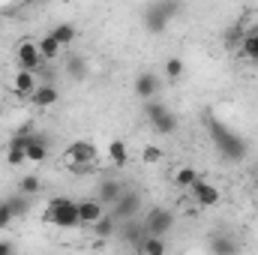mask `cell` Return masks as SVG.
I'll use <instances>...</instances> for the list:
<instances>
[{"label":"cell","mask_w":258,"mask_h":255,"mask_svg":"<svg viewBox=\"0 0 258 255\" xmlns=\"http://www.w3.org/2000/svg\"><path fill=\"white\" fill-rule=\"evenodd\" d=\"M207 132H210V141H213L216 153H219L225 162H243V159H246V153H249L246 138H243L240 132H234L228 123H222V120H216V117H207Z\"/></svg>","instance_id":"1"},{"label":"cell","mask_w":258,"mask_h":255,"mask_svg":"<svg viewBox=\"0 0 258 255\" xmlns=\"http://www.w3.org/2000/svg\"><path fill=\"white\" fill-rule=\"evenodd\" d=\"M183 12V6L177 0H153L150 6H144L141 12V21H144V30L147 33H165L168 24Z\"/></svg>","instance_id":"2"},{"label":"cell","mask_w":258,"mask_h":255,"mask_svg":"<svg viewBox=\"0 0 258 255\" xmlns=\"http://www.w3.org/2000/svg\"><path fill=\"white\" fill-rule=\"evenodd\" d=\"M42 219H45L48 225H57V228H78V225H81V222H78V201H72V198H66V195L51 198V201L45 204V210H42Z\"/></svg>","instance_id":"3"},{"label":"cell","mask_w":258,"mask_h":255,"mask_svg":"<svg viewBox=\"0 0 258 255\" xmlns=\"http://www.w3.org/2000/svg\"><path fill=\"white\" fill-rule=\"evenodd\" d=\"M144 114H147V123L153 126V132H159V135H174L177 126H180L177 114H174L165 102H159V99L144 102Z\"/></svg>","instance_id":"4"},{"label":"cell","mask_w":258,"mask_h":255,"mask_svg":"<svg viewBox=\"0 0 258 255\" xmlns=\"http://www.w3.org/2000/svg\"><path fill=\"white\" fill-rule=\"evenodd\" d=\"M99 159V150H96V144L93 141H72L69 147H66V153H63V162L69 165V171H90V165Z\"/></svg>","instance_id":"5"},{"label":"cell","mask_w":258,"mask_h":255,"mask_svg":"<svg viewBox=\"0 0 258 255\" xmlns=\"http://www.w3.org/2000/svg\"><path fill=\"white\" fill-rule=\"evenodd\" d=\"M141 210H144V195L138 189H132V186H126L123 195L108 207V216H111L114 222H126V219H138Z\"/></svg>","instance_id":"6"},{"label":"cell","mask_w":258,"mask_h":255,"mask_svg":"<svg viewBox=\"0 0 258 255\" xmlns=\"http://www.w3.org/2000/svg\"><path fill=\"white\" fill-rule=\"evenodd\" d=\"M141 225L147 231V237H168V231L174 228V210L171 207H150L141 216Z\"/></svg>","instance_id":"7"},{"label":"cell","mask_w":258,"mask_h":255,"mask_svg":"<svg viewBox=\"0 0 258 255\" xmlns=\"http://www.w3.org/2000/svg\"><path fill=\"white\" fill-rule=\"evenodd\" d=\"M48 150H51V138L45 132H33V135H24V153H27V162H45L48 159Z\"/></svg>","instance_id":"8"},{"label":"cell","mask_w":258,"mask_h":255,"mask_svg":"<svg viewBox=\"0 0 258 255\" xmlns=\"http://www.w3.org/2000/svg\"><path fill=\"white\" fill-rule=\"evenodd\" d=\"M189 195H192V201L198 204V207H216V204L222 201L219 186H216V183H210V180H204V177H198V180H195V186L189 189Z\"/></svg>","instance_id":"9"},{"label":"cell","mask_w":258,"mask_h":255,"mask_svg":"<svg viewBox=\"0 0 258 255\" xmlns=\"http://www.w3.org/2000/svg\"><path fill=\"white\" fill-rule=\"evenodd\" d=\"M15 57H18V69H27V72H36L42 66V54L33 39H21L15 48Z\"/></svg>","instance_id":"10"},{"label":"cell","mask_w":258,"mask_h":255,"mask_svg":"<svg viewBox=\"0 0 258 255\" xmlns=\"http://www.w3.org/2000/svg\"><path fill=\"white\" fill-rule=\"evenodd\" d=\"M207 252L210 255H240V240L228 231H216L207 240Z\"/></svg>","instance_id":"11"},{"label":"cell","mask_w":258,"mask_h":255,"mask_svg":"<svg viewBox=\"0 0 258 255\" xmlns=\"http://www.w3.org/2000/svg\"><path fill=\"white\" fill-rule=\"evenodd\" d=\"M117 237L129 243L132 249H138L141 243H144V237H147V231H144V225H141V216L138 219H126V222H117Z\"/></svg>","instance_id":"12"},{"label":"cell","mask_w":258,"mask_h":255,"mask_svg":"<svg viewBox=\"0 0 258 255\" xmlns=\"http://www.w3.org/2000/svg\"><path fill=\"white\" fill-rule=\"evenodd\" d=\"M159 87H162V81H159L156 72H138V78H135V96L138 99H144V102L156 99Z\"/></svg>","instance_id":"13"},{"label":"cell","mask_w":258,"mask_h":255,"mask_svg":"<svg viewBox=\"0 0 258 255\" xmlns=\"http://www.w3.org/2000/svg\"><path fill=\"white\" fill-rule=\"evenodd\" d=\"M105 213H108V210H105L96 198H81V201H78V222H81V225H87V228H90V225H96Z\"/></svg>","instance_id":"14"},{"label":"cell","mask_w":258,"mask_h":255,"mask_svg":"<svg viewBox=\"0 0 258 255\" xmlns=\"http://www.w3.org/2000/svg\"><path fill=\"white\" fill-rule=\"evenodd\" d=\"M123 189H126V186H123L120 180H114V177H105V180H99V186H96V195H93V198H96L102 207H111V204H114V201L123 195Z\"/></svg>","instance_id":"15"},{"label":"cell","mask_w":258,"mask_h":255,"mask_svg":"<svg viewBox=\"0 0 258 255\" xmlns=\"http://www.w3.org/2000/svg\"><path fill=\"white\" fill-rule=\"evenodd\" d=\"M39 87V78H36V72H27V69H18L15 75H12V93L15 96H24V99H30V93Z\"/></svg>","instance_id":"16"},{"label":"cell","mask_w":258,"mask_h":255,"mask_svg":"<svg viewBox=\"0 0 258 255\" xmlns=\"http://www.w3.org/2000/svg\"><path fill=\"white\" fill-rule=\"evenodd\" d=\"M57 99H60V90H57V84H39V87L30 93V102H33V108H51V105H57Z\"/></svg>","instance_id":"17"},{"label":"cell","mask_w":258,"mask_h":255,"mask_svg":"<svg viewBox=\"0 0 258 255\" xmlns=\"http://www.w3.org/2000/svg\"><path fill=\"white\" fill-rule=\"evenodd\" d=\"M6 162L12 165V168H18V165H24L27 162V153H24V135H12L9 138V147H6Z\"/></svg>","instance_id":"18"},{"label":"cell","mask_w":258,"mask_h":255,"mask_svg":"<svg viewBox=\"0 0 258 255\" xmlns=\"http://www.w3.org/2000/svg\"><path fill=\"white\" fill-rule=\"evenodd\" d=\"M48 33L57 39V45H60V48H69V45L78 39V30H75V24H72V21H60V24H54Z\"/></svg>","instance_id":"19"},{"label":"cell","mask_w":258,"mask_h":255,"mask_svg":"<svg viewBox=\"0 0 258 255\" xmlns=\"http://www.w3.org/2000/svg\"><path fill=\"white\" fill-rule=\"evenodd\" d=\"M3 201L9 204V210H12L15 219H24V216L30 213V207H33V198H27V195H21V192H12V195L3 198Z\"/></svg>","instance_id":"20"},{"label":"cell","mask_w":258,"mask_h":255,"mask_svg":"<svg viewBox=\"0 0 258 255\" xmlns=\"http://www.w3.org/2000/svg\"><path fill=\"white\" fill-rule=\"evenodd\" d=\"M87 69H90V66H87V60H84L81 54H69V57H66L63 72L72 81H84V78H87Z\"/></svg>","instance_id":"21"},{"label":"cell","mask_w":258,"mask_h":255,"mask_svg":"<svg viewBox=\"0 0 258 255\" xmlns=\"http://www.w3.org/2000/svg\"><path fill=\"white\" fill-rule=\"evenodd\" d=\"M36 48H39V54H42V63H54L57 60V54L63 51L60 45H57V39L51 36V33H45L39 42H36Z\"/></svg>","instance_id":"22"},{"label":"cell","mask_w":258,"mask_h":255,"mask_svg":"<svg viewBox=\"0 0 258 255\" xmlns=\"http://www.w3.org/2000/svg\"><path fill=\"white\" fill-rule=\"evenodd\" d=\"M108 159H111V165H117V168L129 165V147H126V141L114 138V141L108 144Z\"/></svg>","instance_id":"23"},{"label":"cell","mask_w":258,"mask_h":255,"mask_svg":"<svg viewBox=\"0 0 258 255\" xmlns=\"http://www.w3.org/2000/svg\"><path fill=\"white\" fill-rule=\"evenodd\" d=\"M240 54H243L249 63H258V30L243 33V39H240Z\"/></svg>","instance_id":"24"},{"label":"cell","mask_w":258,"mask_h":255,"mask_svg":"<svg viewBox=\"0 0 258 255\" xmlns=\"http://www.w3.org/2000/svg\"><path fill=\"white\" fill-rule=\"evenodd\" d=\"M90 231H93V237H99V240H111V237L117 234V222H114V219L105 213V216H102L96 225H90Z\"/></svg>","instance_id":"25"},{"label":"cell","mask_w":258,"mask_h":255,"mask_svg":"<svg viewBox=\"0 0 258 255\" xmlns=\"http://www.w3.org/2000/svg\"><path fill=\"white\" fill-rule=\"evenodd\" d=\"M198 177H201V174L195 171L192 165H180V168L174 171V183H177V189H186V192L195 186V180H198Z\"/></svg>","instance_id":"26"},{"label":"cell","mask_w":258,"mask_h":255,"mask_svg":"<svg viewBox=\"0 0 258 255\" xmlns=\"http://www.w3.org/2000/svg\"><path fill=\"white\" fill-rule=\"evenodd\" d=\"M165 252H168V246H165L162 237H144V243L138 246V255H165Z\"/></svg>","instance_id":"27"},{"label":"cell","mask_w":258,"mask_h":255,"mask_svg":"<svg viewBox=\"0 0 258 255\" xmlns=\"http://www.w3.org/2000/svg\"><path fill=\"white\" fill-rule=\"evenodd\" d=\"M39 189H42V180H39L36 174H24V177L18 180V192H21V195H27V198H33Z\"/></svg>","instance_id":"28"},{"label":"cell","mask_w":258,"mask_h":255,"mask_svg":"<svg viewBox=\"0 0 258 255\" xmlns=\"http://www.w3.org/2000/svg\"><path fill=\"white\" fill-rule=\"evenodd\" d=\"M183 69H186V63H183L180 57H168V60H165V75H168L171 81H177V78L183 75Z\"/></svg>","instance_id":"29"},{"label":"cell","mask_w":258,"mask_h":255,"mask_svg":"<svg viewBox=\"0 0 258 255\" xmlns=\"http://www.w3.org/2000/svg\"><path fill=\"white\" fill-rule=\"evenodd\" d=\"M141 159H144L147 165H156V162L162 159V150H159V144H144V150H141Z\"/></svg>","instance_id":"30"},{"label":"cell","mask_w":258,"mask_h":255,"mask_svg":"<svg viewBox=\"0 0 258 255\" xmlns=\"http://www.w3.org/2000/svg\"><path fill=\"white\" fill-rule=\"evenodd\" d=\"M12 222H15V216H12L9 204H6V201H0V231H6V228H9Z\"/></svg>","instance_id":"31"},{"label":"cell","mask_w":258,"mask_h":255,"mask_svg":"<svg viewBox=\"0 0 258 255\" xmlns=\"http://www.w3.org/2000/svg\"><path fill=\"white\" fill-rule=\"evenodd\" d=\"M0 255H15V243L12 240H0Z\"/></svg>","instance_id":"32"},{"label":"cell","mask_w":258,"mask_h":255,"mask_svg":"<svg viewBox=\"0 0 258 255\" xmlns=\"http://www.w3.org/2000/svg\"><path fill=\"white\" fill-rule=\"evenodd\" d=\"M0 114H3V105H0Z\"/></svg>","instance_id":"33"},{"label":"cell","mask_w":258,"mask_h":255,"mask_svg":"<svg viewBox=\"0 0 258 255\" xmlns=\"http://www.w3.org/2000/svg\"><path fill=\"white\" fill-rule=\"evenodd\" d=\"M255 30H258V27H255Z\"/></svg>","instance_id":"34"}]
</instances>
